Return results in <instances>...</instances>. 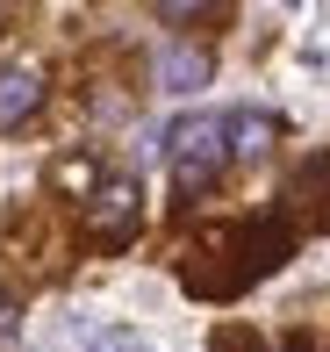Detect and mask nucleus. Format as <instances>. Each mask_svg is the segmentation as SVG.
I'll return each mask as SVG.
<instances>
[{
    "mask_svg": "<svg viewBox=\"0 0 330 352\" xmlns=\"http://www.w3.org/2000/svg\"><path fill=\"white\" fill-rule=\"evenodd\" d=\"M223 158H230V137H223L215 116H194V122L172 130V180H180V195H201L223 173Z\"/></svg>",
    "mask_w": 330,
    "mask_h": 352,
    "instance_id": "1",
    "label": "nucleus"
},
{
    "mask_svg": "<svg viewBox=\"0 0 330 352\" xmlns=\"http://www.w3.org/2000/svg\"><path fill=\"white\" fill-rule=\"evenodd\" d=\"M137 216H144L137 180H108L101 195H93V209H86V223H93V237H101V245H122V237L137 230Z\"/></svg>",
    "mask_w": 330,
    "mask_h": 352,
    "instance_id": "2",
    "label": "nucleus"
},
{
    "mask_svg": "<svg viewBox=\"0 0 330 352\" xmlns=\"http://www.w3.org/2000/svg\"><path fill=\"white\" fill-rule=\"evenodd\" d=\"M43 108V72L36 65H0V130L29 122Z\"/></svg>",
    "mask_w": 330,
    "mask_h": 352,
    "instance_id": "3",
    "label": "nucleus"
},
{
    "mask_svg": "<svg viewBox=\"0 0 330 352\" xmlns=\"http://www.w3.org/2000/svg\"><path fill=\"white\" fill-rule=\"evenodd\" d=\"M158 87H165V94H201V87H209V51L172 43V51L158 58Z\"/></svg>",
    "mask_w": 330,
    "mask_h": 352,
    "instance_id": "4",
    "label": "nucleus"
},
{
    "mask_svg": "<svg viewBox=\"0 0 330 352\" xmlns=\"http://www.w3.org/2000/svg\"><path fill=\"white\" fill-rule=\"evenodd\" d=\"M223 137H230V158H259L266 144H273V116L244 108V116H230V122H223Z\"/></svg>",
    "mask_w": 330,
    "mask_h": 352,
    "instance_id": "5",
    "label": "nucleus"
},
{
    "mask_svg": "<svg viewBox=\"0 0 330 352\" xmlns=\"http://www.w3.org/2000/svg\"><path fill=\"white\" fill-rule=\"evenodd\" d=\"M58 180H65V187H86V180H93V166H86V158H72V166H58Z\"/></svg>",
    "mask_w": 330,
    "mask_h": 352,
    "instance_id": "6",
    "label": "nucleus"
},
{
    "mask_svg": "<svg viewBox=\"0 0 330 352\" xmlns=\"http://www.w3.org/2000/svg\"><path fill=\"white\" fill-rule=\"evenodd\" d=\"M14 324H22V309H14V295H0V338H14Z\"/></svg>",
    "mask_w": 330,
    "mask_h": 352,
    "instance_id": "7",
    "label": "nucleus"
},
{
    "mask_svg": "<svg viewBox=\"0 0 330 352\" xmlns=\"http://www.w3.org/2000/svg\"><path fill=\"white\" fill-rule=\"evenodd\" d=\"M93 352H144V345H137V338H101Z\"/></svg>",
    "mask_w": 330,
    "mask_h": 352,
    "instance_id": "8",
    "label": "nucleus"
}]
</instances>
